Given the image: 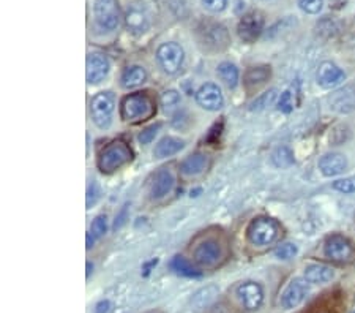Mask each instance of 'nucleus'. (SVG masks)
<instances>
[{"label": "nucleus", "instance_id": "nucleus-23", "mask_svg": "<svg viewBox=\"0 0 355 313\" xmlns=\"http://www.w3.org/2000/svg\"><path fill=\"white\" fill-rule=\"evenodd\" d=\"M171 269H173L177 276H182V277H188V278H199L200 272L194 267L190 261L187 258H183L182 255H175L173 260H171Z\"/></svg>", "mask_w": 355, "mask_h": 313}, {"label": "nucleus", "instance_id": "nucleus-29", "mask_svg": "<svg viewBox=\"0 0 355 313\" xmlns=\"http://www.w3.org/2000/svg\"><path fill=\"white\" fill-rule=\"evenodd\" d=\"M297 252H299V248H297L295 244L284 242V244H282V246H278L277 250H275V258H278L282 261H288V260L294 258Z\"/></svg>", "mask_w": 355, "mask_h": 313}, {"label": "nucleus", "instance_id": "nucleus-10", "mask_svg": "<svg viewBox=\"0 0 355 313\" xmlns=\"http://www.w3.org/2000/svg\"><path fill=\"white\" fill-rule=\"evenodd\" d=\"M308 293H310V288H308V282L305 278H294L283 291L279 305L284 310H294L305 301Z\"/></svg>", "mask_w": 355, "mask_h": 313}, {"label": "nucleus", "instance_id": "nucleus-28", "mask_svg": "<svg viewBox=\"0 0 355 313\" xmlns=\"http://www.w3.org/2000/svg\"><path fill=\"white\" fill-rule=\"evenodd\" d=\"M216 293H218V289L216 287H205L194 294L193 298V304L198 307V309H204V307H209L211 301L215 299Z\"/></svg>", "mask_w": 355, "mask_h": 313}, {"label": "nucleus", "instance_id": "nucleus-32", "mask_svg": "<svg viewBox=\"0 0 355 313\" xmlns=\"http://www.w3.org/2000/svg\"><path fill=\"white\" fill-rule=\"evenodd\" d=\"M106 231H107V217L105 214H101V215H98V217H95L94 221H92L90 232L95 237H103L106 235Z\"/></svg>", "mask_w": 355, "mask_h": 313}, {"label": "nucleus", "instance_id": "nucleus-13", "mask_svg": "<svg viewBox=\"0 0 355 313\" xmlns=\"http://www.w3.org/2000/svg\"><path fill=\"white\" fill-rule=\"evenodd\" d=\"M200 42L209 49H225L229 44V35L226 28L221 24L209 22L204 28H200Z\"/></svg>", "mask_w": 355, "mask_h": 313}, {"label": "nucleus", "instance_id": "nucleus-31", "mask_svg": "<svg viewBox=\"0 0 355 313\" xmlns=\"http://www.w3.org/2000/svg\"><path fill=\"white\" fill-rule=\"evenodd\" d=\"M334 189L340 193H345V195H351V193H355V176H349V178L335 180Z\"/></svg>", "mask_w": 355, "mask_h": 313}, {"label": "nucleus", "instance_id": "nucleus-42", "mask_svg": "<svg viewBox=\"0 0 355 313\" xmlns=\"http://www.w3.org/2000/svg\"><path fill=\"white\" fill-rule=\"evenodd\" d=\"M157 313H159V312H157Z\"/></svg>", "mask_w": 355, "mask_h": 313}, {"label": "nucleus", "instance_id": "nucleus-5", "mask_svg": "<svg viewBox=\"0 0 355 313\" xmlns=\"http://www.w3.org/2000/svg\"><path fill=\"white\" fill-rule=\"evenodd\" d=\"M114 110H116V96L112 92L96 94L90 101L92 121L101 130H106L111 125Z\"/></svg>", "mask_w": 355, "mask_h": 313}, {"label": "nucleus", "instance_id": "nucleus-40", "mask_svg": "<svg viewBox=\"0 0 355 313\" xmlns=\"http://www.w3.org/2000/svg\"><path fill=\"white\" fill-rule=\"evenodd\" d=\"M94 235L92 232H87V250H90L92 247H94Z\"/></svg>", "mask_w": 355, "mask_h": 313}, {"label": "nucleus", "instance_id": "nucleus-35", "mask_svg": "<svg viewBox=\"0 0 355 313\" xmlns=\"http://www.w3.org/2000/svg\"><path fill=\"white\" fill-rule=\"evenodd\" d=\"M101 198V189L98 185V182L96 180H92V184L89 185L87 189V198H85V206L87 209H90L92 206H95L96 201Z\"/></svg>", "mask_w": 355, "mask_h": 313}, {"label": "nucleus", "instance_id": "nucleus-38", "mask_svg": "<svg viewBox=\"0 0 355 313\" xmlns=\"http://www.w3.org/2000/svg\"><path fill=\"white\" fill-rule=\"evenodd\" d=\"M110 312H111V303L107 299L100 301L94 309V313H110Z\"/></svg>", "mask_w": 355, "mask_h": 313}, {"label": "nucleus", "instance_id": "nucleus-22", "mask_svg": "<svg viewBox=\"0 0 355 313\" xmlns=\"http://www.w3.org/2000/svg\"><path fill=\"white\" fill-rule=\"evenodd\" d=\"M147 79V73L142 67L139 65H131L128 68H125V71L122 73V78H120V83H122V87L125 89H133L137 87V85L144 84Z\"/></svg>", "mask_w": 355, "mask_h": 313}, {"label": "nucleus", "instance_id": "nucleus-9", "mask_svg": "<svg viewBox=\"0 0 355 313\" xmlns=\"http://www.w3.org/2000/svg\"><path fill=\"white\" fill-rule=\"evenodd\" d=\"M262 31H264V16L259 11H250V13H246L245 16H242V19H240L237 26L239 37L245 43H254L261 37Z\"/></svg>", "mask_w": 355, "mask_h": 313}, {"label": "nucleus", "instance_id": "nucleus-4", "mask_svg": "<svg viewBox=\"0 0 355 313\" xmlns=\"http://www.w3.org/2000/svg\"><path fill=\"white\" fill-rule=\"evenodd\" d=\"M324 255L334 263L351 264L355 263V247L343 235H330L324 242Z\"/></svg>", "mask_w": 355, "mask_h": 313}, {"label": "nucleus", "instance_id": "nucleus-12", "mask_svg": "<svg viewBox=\"0 0 355 313\" xmlns=\"http://www.w3.org/2000/svg\"><path fill=\"white\" fill-rule=\"evenodd\" d=\"M196 101L202 110L218 111L225 105L221 89L214 83H205L200 85L196 92Z\"/></svg>", "mask_w": 355, "mask_h": 313}, {"label": "nucleus", "instance_id": "nucleus-24", "mask_svg": "<svg viewBox=\"0 0 355 313\" xmlns=\"http://www.w3.org/2000/svg\"><path fill=\"white\" fill-rule=\"evenodd\" d=\"M216 73H218L220 79L227 85L229 89L237 87L240 73H239V68L234 64H231V62H221L218 68H216Z\"/></svg>", "mask_w": 355, "mask_h": 313}, {"label": "nucleus", "instance_id": "nucleus-26", "mask_svg": "<svg viewBox=\"0 0 355 313\" xmlns=\"http://www.w3.org/2000/svg\"><path fill=\"white\" fill-rule=\"evenodd\" d=\"M294 153L289 149V147L282 146L278 147L277 151L272 153V163L275 164L277 168H289L294 164Z\"/></svg>", "mask_w": 355, "mask_h": 313}, {"label": "nucleus", "instance_id": "nucleus-36", "mask_svg": "<svg viewBox=\"0 0 355 313\" xmlns=\"http://www.w3.org/2000/svg\"><path fill=\"white\" fill-rule=\"evenodd\" d=\"M162 128V124H155V125H150V127H147L142 130L137 136V139H139L141 144H150V142L155 139V136L158 133V130Z\"/></svg>", "mask_w": 355, "mask_h": 313}, {"label": "nucleus", "instance_id": "nucleus-3", "mask_svg": "<svg viewBox=\"0 0 355 313\" xmlns=\"http://www.w3.org/2000/svg\"><path fill=\"white\" fill-rule=\"evenodd\" d=\"M279 236V225L277 220L270 217H257L251 220V223L246 228V237L251 246L266 247L277 241Z\"/></svg>", "mask_w": 355, "mask_h": 313}, {"label": "nucleus", "instance_id": "nucleus-27", "mask_svg": "<svg viewBox=\"0 0 355 313\" xmlns=\"http://www.w3.org/2000/svg\"><path fill=\"white\" fill-rule=\"evenodd\" d=\"M297 105V87L291 85L289 89H286L282 94L278 100V111H282L284 114H291L294 111V108Z\"/></svg>", "mask_w": 355, "mask_h": 313}, {"label": "nucleus", "instance_id": "nucleus-18", "mask_svg": "<svg viewBox=\"0 0 355 313\" xmlns=\"http://www.w3.org/2000/svg\"><path fill=\"white\" fill-rule=\"evenodd\" d=\"M318 167L325 178H335V176L345 173L347 168V160L345 155H341V153L330 152L320 157Z\"/></svg>", "mask_w": 355, "mask_h": 313}, {"label": "nucleus", "instance_id": "nucleus-39", "mask_svg": "<svg viewBox=\"0 0 355 313\" xmlns=\"http://www.w3.org/2000/svg\"><path fill=\"white\" fill-rule=\"evenodd\" d=\"M157 263H158V260H153V261H150V263L148 264H146L144 266V276H148V272H150V269L153 266H157Z\"/></svg>", "mask_w": 355, "mask_h": 313}, {"label": "nucleus", "instance_id": "nucleus-6", "mask_svg": "<svg viewBox=\"0 0 355 313\" xmlns=\"http://www.w3.org/2000/svg\"><path fill=\"white\" fill-rule=\"evenodd\" d=\"M236 298L243 312H257L264 304V289L257 282H242L236 287Z\"/></svg>", "mask_w": 355, "mask_h": 313}, {"label": "nucleus", "instance_id": "nucleus-19", "mask_svg": "<svg viewBox=\"0 0 355 313\" xmlns=\"http://www.w3.org/2000/svg\"><path fill=\"white\" fill-rule=\"evenodd\" d=\"M303 278L311 285H324L329 283L335 278L334 267L322 263H311L305 267Z\"/></svg>", "mask_w": 355, "mask_h": 313}, {"label": "nucleus", "instance_id": "nucleus-7", "mask_svg": "<svg viewBox=\"0 0 355 313\" xmlns=\"http://www.w3.org/2000/svg\"><path fill=\"white\" fill-rule=\"evenodd\" d=\"M183 57H185L183 48L179 43L174 42L163 43L157 51L158 64L168 75H174V73L180 70V67L183 64Z\"/></svg>", "mask_w": 355, "mask_h": 313}, {"label": "nucleus", "instance_id": "nucleus-33", "mask_svg": "<svg viewBox=\"0 0 355 313\" xmlns=\"http://www.w3.org/2000/svg\"><path fill=\"white\" fill-rule=\"evenodd\" d=\"M302 11L308 15H318L324 7V0H297Z\"/></svg>", "mask_w": 355, "mask_h": 313}, {"label": "nucleus", "instance_id": "nucleus-16", "mask_svg": "<svg viewBox=\"0 0 355 313\" xmlns=\"http://www.w3.org/2000/svg\"><path fill=\"white\" fill-rule=\"evenodd\" d=\"M345 71L334 62H322L318 70V84L324 89H334L345 81Z\"/></svg>", "mask_w": 355, "mask_h": 313}, {"label": "nucleus", "instance_id": "nucleus-25", "mask_svg": "<svg viewBox=\"0 0 355 313\" xmlns=\"http://www.w3.org/2000/svg\"><path fill=\"white\" fill-rule=\"evenodd\" d=\"M272 75L270 67L262 65V67H253L246 71L245 75V84L248 87H257V85L264 84L266 81H268V78Z\"/></svg>", "mask_w": 355, "mask_h": 313}, {"label": "nucleus", "instance_id": "nucleus-17", "mask_svg": "<svg viewBox=\"0 0 355 313\" xmlns=\"http://www.w3.org/2000/svg\"><path fill=\"white\" fill-rule=\"evenodd\" d=\"M175 179L173 171L169 168H162L158 169L155 176H153L152 184H150V195L153 199H159L164 198L166 195H169L171 190L174 189Z\"/></svg>", "mask_w": 355, "mask_h": 313}, {"label": "nucleus", "instance_id": "nucleus-37", "mask_svg": "<svg viewBox=\"0 0 355 313\" xmlns=\"http://www.w3.org/2000/svg\"><path fill=\"white\" fill-rule=\"evenodd\" d=\"M202 5L211 13H221L227 7V0H202Z\"/></svg>", "mask_w": 355, "mask_h": 313}, {"label": "nucleus", "instance_id": "nucleus-20", "mask_svg": "<svg viewBox=\"0 0 355 313\" xmlns=\"http://www.w3.org/2000/svg\"><path fill=\"white\" fill-rule=\"evenodd\" d=\"M185 147V142L174 136H164L158 141V144L153 149V157L155 158H166L173 157L177 152H180Z\"/></svg>", "mask_w": 355, "mask_h": 313}, {"label": "nucleus", "instance_id": "nucleus-30", "mask_svg": "<svg viewBox=\"0 0 355 313\" xmlns=\"http://www.w3.org/2000/svg\"><path fill=\"white\" fill-rule=\"evenodd\" d=\"M275 99H277V89L268 90V92H266L264 95H261L259 99L253 101V105H251V110H253V111L266 110L267 106H270L273 103Z\"/></svg>", "mask_w": 355, "mask_h": 313}, {"label": "nucleus", "instance_id": "nucleus-21", "mask_svg": "<svg viewBox=\"0 0 355 313\" xmlns=\"http://www.w3.org/2000/svg\"><path fill=\"white\" fill-rule=\"evenodd\" d=\"M207 168V157L204 153H191L180 163V173L183 176H199Z\"/></svg>", "mask_w": 355, "mask_h": 313}, {"label": "nucleus", "instance_id": "nucleus-14", "mask_svg": "<svg viewBox=\"0 0 355 313\" xmlns=\"http://www.w3.org/2000/svg\"><path fill=\"white\" fill-rule=\"evenodd\" d=\"M125 26L133 33H144L150 27V18H148L146 8L141 3H130L125 11Z\"/></svg>", "mask_w": 355, "mask_h": 313}, {"label": "nucleus", "instance_id": "nucleus-34", "mask_svg": "<svg viewBox=\"0 0 355 313\" xmlns=\"http://www.w3.org/2000/svg\"><path fill=\"white\" fill-rule=\"evenodd\" d=\"M180 103V94L177 90H166L162 95V105L164 110H174V108Z\"/></svg>", "mask_w": 355, "mask_h": 313}, {"label": "nucleus", "instance_id": "nucleus-15", "mask_svg": "<svg viewBox=\"0 0 355 313\" xmlns=\"http://www.w3.org/2000/svg\"><path fill=\"white\" fill-rule=\"evenodd\" d=\"M110 60L103 54H90L87 57V65H85V75H87L89 84H98L110 73Z\"/></svg>", "mask_w": 355, "mask_h": 313}, {"label": "nucleus", "instance_id": "nucleus-11", "mask_svg": "<svg viewBox=\"0 0 355 313\" xmlns=\"http://www.w3.org/2000/svg\"><path fill=\"white\" fill-rule=\"evenodd\" d=\"M193 258L199 266L202 267H214L221 261L223 250L215 239H205L194 248Z\"/></svg>", "mask_w": 355, "mask_h": 313}, {"label": "nucleus", "instance_id": "nucleus-41", "mask_svg": "<svg viewBox=\"0 0 355 313\" xmlns=\"http://www.w3.org/2000/svg\"><path fill=\"white\" fill-rule=\"evenodd\" d=\"M85 266H87V274H85V277H87V280H89L90 274H92V272H94V264H92L90 261H87V264H85Z\"/></svg>", "mask_w": 355, "mask_h": 313}, {"label": "nucleus", "instance_id": "nucleus-8", "mask_svg": "<svg viewBox=\"0 0 355 313\" xmlns=\"http://www.w3.org/2000/svg\"><path fill=\"white\" fill-rule=\"evenodd\" d=\"M95 19L103 31H116L120 22L117 0H95Z\"/></svg>", "mask_w": 355, "mask_h": 313}, {"label": "nucleus", "instance_id": "nucleus-2", "mask_svg": "<svg viewBox=\"0 0 355 313\" xmlns=\"http://www.w3.org/2000/svg\"><path fill=\"white\" fill-rule=\"evenodd\" d=\"M133 160V152L128 147L127 142L123 141H112L111 144H107L105 149L101 151L98 157V168L101 173L111 174L116 173L125 164Z\"/></svg>", "mask_w": 355, "mask_h": 313}, {"label": "nucleus", "instance_id": "nucleus-1", "mask_svg": "<svg viewBox=\"0 0 355 313\" xmlns=\"http://www.w3.org/2000/svg\"><path fill=\"white\" fill-rule=\"evenodd\" d=\"M157 112V106L147 94L136 92L127 95L120 105V117L128 124L144 122L152 119Z\"/></svg>", "mask_w": 355, "mask_h": 313}]
</instances>
